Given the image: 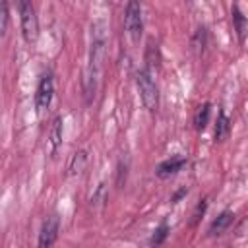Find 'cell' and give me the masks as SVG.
I'll return each mask as SVG.
<instances>
[{"label": "cell", "instance_id": "1", "mask_svg": "<svg viewBox=\"0 0 248 248\" xmlns=\"http://www.w3.org/2000/svg\"><path fill=\"white\" fill-rule=\"evenodd\" d=\"M103 58H105V35L103 33H95L93 43H91V52H89V66H87L85 76H83V93H85V101L87 103L95 95L97 79H99L101 66H103Z\"/></svg>", "mask_w": 248, "mask_h": 248}, {"label": "cell", "instance_id": "2", "mask_svg": "<svg viewBox=\"0 0 248 248\" xmlns=\"http://www.w3.org/2000/svg\"><path fill=\"white\" fill-rule=\"evenodd\" d=\"M136 81H138L140 95H141V101H143L145 108L151 110V112H155L157 107H159V91H157V85H155V81L151 79L149 72L140 70V72L136 74Z\"/></svg>", "mask_w": 248, "mask_h": 248}, {"label": "cell", "instance_id": "3", "mask_svg": "<svg viewBox=\"0 0 248 248\" xmlns=\"http://www.w3.org/2000/svg\"><path fill=\"white\" fill-rule=\"evenodd\" d=\"M19 19H21V35L27 43H35L39 37V21L31 2H19Z\"/></svg>", "mask_w": 248, "mask_h": 248}, {"label": "cell", "instance_id": "4", "mask_svg": "<svg viewBox=\"0 0 248 248\" xmlns=\"http://www.w3.org/2000/svg\"><path fill=\"white\" fill-rule=\"evenodd\" d=\"M124 27L132 39V43H138L143 33V19H141V6L138 2H128L124 12Z\"/></svg>", "mask_w": 248, "mask_h": 248}, {"label": "cell", "instance_id": "5", "mask_svg": "<svg viewBox=\"0 0 248 248\" xmlns=\"http://www.w3.org/2000/svg\"><path fill=\"white\" fill-rule=\"evenodd\" d=\"M52 93H54V81L50 74H45L37 85V93H35V105L37 110H45L50 101H52Z\"/></svg>", "mask_w": 248, "mask_h": 248}, {"label": "cell", "instance_id": "6", "mask_svg": "<svg viewBox=\"0 0 248 248\" xmlns=\"http://www.w3.org/2000/svg\"><path fill=\"white\" fill-rule=\"evenodd\" d=\"M56 236H58V217L56 215H50L43 223V227H41V232H39V248H52Z\"/></svg>", "mask_w": 248, "mask_h": 248}, {"label": "cell", "instance_id": "7", "mask_svg": "<svg viewBox=\"0 0 248 248\" xmlns=\"http://www.w3.org/2000/svg\"><path fill=\"white\" fill-rule=\"evenodd\" d=\"M232 221H234V213H232V211H223V213L209 225L207 234H209V236H219V234H223V232L232 225Z\"/></svg>", "mask_w": 248, "mask_h": 248}, {"label": "cell", "instance_id": "8", "mask_svg": "<svg viewBox=\"0 0 248 248\" xmlns=\"http://www.w3.org/2000/svg\"><path fill=\"white\" fill-rule=\"evenodd\" d=\"M184 165H186V159H184V157H172V159H167V161H163V163L157 167V174H159L161 178L172 176V174H176Z\"/></svg>", "mask_w": 248, "mask_h": 248}, {"label": "cell", "instance_id": "9", "mask_svg": "<svg viewBox=\"0 0 248 248\" xmlns=\"http://www.w3.org/2000/svg\"><path fill=\"white\" fill-rule=\"evenodd\" d=\"M48 140H50V153H56V149H58V145H60V141H62V118H60V116H56V118L52 120Z\"/></svg>", "mask_w": 248, "mask_h": 248}, {"label": "cell", "instance_id": "10", "mask_svg": "<svg viewBox=\"0 0 248 248\" xmlns=\"http://www.w3.org/2000/svg\"><path fill=\"white\" fill-rule=\"evenodd\" d=\"M232 21H234V31L238 35V41L244 43V37H246V17L238 10V6L232 8Z\"/></svg>", "mask_w": 248, "mask_h": 248}, {"label": "cell", "instance_id": "11", "mask_svg": "<svg viewBox=\"0 0 248 248\" xmlns=\"http://www.w3.org/2000/svg\"><path fill=\"white\" fill-rule=\"evenodd\" d=\"M209 112H211V105L209 103H203L202 107H198L196 110V116H194V124L198 130H203L209 122Z\"/></svg>", "mask_w": 248, "mask_h": 248}, {"label": "cell", "instance_id": "12", "mask_svg": "<svg viewBox=\"0 0 248 248\" xmlns=\"http://www.w3.org/2000/svg\"><path fill=\"white\" fill-rule=\"evenodd\" d=\"M227 136H229V118L225 116V112H219L217 126H215V140L217 141H223Z\"/></svg>", "mask_w": 248, "mask_h": 248}, {"label": "cell", "instance_id": "13", "mask_svg": "<svg viewBox=\"0 0 248 248\" xmlns=\"http://www.w3.org/2000/svg\"><path fill=\"white\" fill-rule=\"evenodd\" d=\"M205 37H207L205 27H198L196 33H194V37H192V46H194V50L198 54L203 52V48H205Z\"/></svg>", "mask_w": 248, "mask_h": 248}, {"label": "cell", "instance_id": "14", "mask_svg": "<svg viewBox=\"0 0 248 248\" xmlns=\"http://www.w3.org/2000/svg\"><path fill=\"white\" fill-rule=\"evenodd\" d=\"M167 234H169V225H167V223H161V225H159V227L155 229L153 236H151V246H153V248L161 246V244L165 242Z\"/></svg>", "mask_w": 248, "mask_h": 248}, {"label": "cell", "instance_id": "15", "mask_svg": "<svg viewBox=\"0 0 248 248\" xmlns=\"http://www.w3.org/2000/svg\"><path fill=\"white\" fill-rule=\"evenodd\" d=\"M85 161H87V155H85V151H78V153L74 155V159H72V165H70V172H72V174L79 172V170L83 169Z\"/></svg>", "mask_w": 248, "mask_h": 248}, {"label": "cell", "instance_id": "16", "mask_svg": "<svg viewBox=\"0 0 248 248\" xmlns=\"http://www.w3.org/2000/svg\"><path fill=\"white\" fill-rule=\"evenodd\" d=\"M8 29V6L6 2H0V37L6 35Z\"/></svg>", "mask_w": 248, "mask_h": 248}, {"label": "cell", "instance_id": "17", "mask_svg": "<svg viewBox=\"0 0 248 248\" xmlns=\"http://www.w3.org/2000/svg\"><path fill=\"white\" fill-rule=\"evenodd\" d=\"M205 211V200H202L200 203H198V207H196V211H194V219H192V225H196L198 223V219H200V215Z\"/></svg>", "mask_w": 248, "mask_h": 248}, {"label": "cell", "instance_id": "18", "mask_svg": "<svg viewBox=\"0 0 248 248\" xmlns=\"http://www.w3.org/2000/svg\"><path fill=\"white\" fill-rule=\"evenodd\" d=\"M186 194H188V190H186V188H180V190H178V192L172 196V202H178V200H180L182 196H186Z\"/></svg>", "mask_w": 248, "mask_h": 248}]
</instances>
